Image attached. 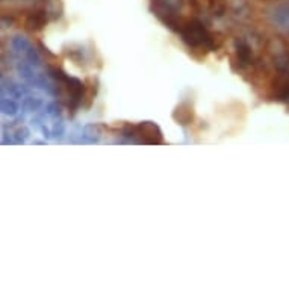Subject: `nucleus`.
<instances>
[{
  "label": "nucleus",
  "instance_id": "1",
  "mask_svg": "<svg viewBox=\"0 0 289 289\" xmlns=\"http://www.w3.org/2000/svg\"><path fill=\"white\" fill-rule=\"evenodd\" d=\"M179 33L182 37V41L193 50L212 52L216 47L213 35L206 29V26L200 20L184 21Z\"/></svg>",
  "mask_w": 289,
  "mask_h": 289
},
{
  "label": "nucleus",
  "instance_id": "2",
  "mask_svg": "<svg viewBox=\"0 0 289 289\" xmlns=\"http://www.w3.org/2000/svg\"><path fill=\"white\" fill-rule=\"evenodd\" d=\"M121 136L127 139V142L133 144H164V136L158 124L152 121H144L139 124H126L121 129Z\"/></svg>",
  "mask_w": 289,
  "mask_h": 289
},
{
  "label": "nucleus",
  "instance_id": "3",
  "mask_svg": "<svg viewBox=\"0 0 289 289\" xmlns=\"http://www.w3.org/2000/svg\"><path fill=\"white\" fill-rule=\"evenodd\" d=\"M235 53H236V64L239 68H245L253 64L251 47L244 38H238L235 41Z\"/></svg>",
  "mask_w": 289,
  "mask_h": 289
},
{
  "label": "nucleus",
  "instance_id": "4",
  "mask_svg": "<svg viewBox=\"0 0 289 289\" xmlns=\"http://www.w3.org/2000/svg\"><path fill=\"white\" fill-rule=\"evenodd\" d=\"M49 12L46 8H37L26 17V27L29 30H41L49 21Z\"/></svg>",
  "mask_w": 289,
  "mask_h": 289
},
{
  "label": "nucleus",
  "instance_id": "5",
  "mask_svg": "<svg viewBox=\"0 0 289 289\" xmlns=\"http://www.w3.org/2000/svg\"><path fill=\"white\" fill-rule=\"evenodd\" d=\"M173 118H174L180 126H187V124H190V123L194 120L193 106H191L190 103H187V101L180 103V104L174 109V112H173Z\"/></svg>",
  "mask_w": 289,
  "mask_h": 289
},
{
  "label": "nucleus",
  "instance_id": "6",
  "mask_svg": "<svg viewBox=\"0 0 289 289\" xmlns=\"http://www.w3.org/2000/svg\"><path fill=\"white\" fill-rule=\"evenodd\" d=\"M100 135H101V126H98V124H88L85 127V132H84V136H82L84 139L81 142H91V144H94V142L98 141Z\"/></svg>",
  "mask_w": 289,
  "mask_h": 289
},
{
  "label": "nucleus",
  "instance_id": "7",
  "mask_svg": "<svg viewBox=\"0 0 289 289\" xmlns=\"http://www.w3.org/2000/svg\"><path fill=\"white\" fill-rule=\"evenodd\" d=\"M44 8L47 9L50 20H58L62 15V5L59 0H49V2H46Z\"/></svg>",
  "mask_w": 289,
  "mask_h": 289
},
{
  "label": "nucleus",
  "instance_id": "8",
  "mask_svg": "<svg viewBox=\"0 0 289 289\" xmlns=\"http://www.w3.org/2000/svg\"><path fill=\"white\" fill-rule=\"evenodd\" d=\"M43 101L40 98H33V97H27L23 100L21 103V107H23V112H35L41 107Z\"/></svg>",
  "mask_w": 289,
  "mask_h": 289
},
{
  "label": "nucleus",
  "instance_id": "9",
  "mask_svg": "<svg viewBox=\"0 0 289 289\" xmlns=\"http://www.w3.org/2000/svg\"><path fill=\"white\" fill-rule=\"evenodd\" d=\"M2 111L6 115H15L18 111V106L14 100H8V98H2Z\"/></svg>",
  "mask_w": 289,
  "mask_h": 289
},
{
  "label": "nucleus",
  "instance_id": "10",
  "mask_svg": "<svg viewBox=\"0 0 289 289\" xmlns=\"http://www.w3.org/2000/svg\"><path fill=\"white\" fill-rule=\"evenodd\" d=\"M11 43H12V47H14L17 52H23V53H24V52L30 47L29 41H27L26 38H23V37H18V35H17V37H14Z\"/></svg>",
  "mask_w": 289,
  "mask_h": 289
},
{
  "label": "nucleus",
  "instance_id": "11",
  "mask_svg": "<svg viewBox=\"0 0 289 289\" xmlns=\"http://www.w3.org/2000/svg\"><path fill=\"white\" fill-rule=\"evenodd\" d=\"M24 56H26V59H27V62L30 64V65H33V67H38L41 62V59H40V55H38V52L30 46L26 52H24Z\"/></svg>",
  "mask_w": 289,
  "mask_h": 289
},
{
  "label": "nucleus",
  "instance_id": "12",
  "mask_svg": "<svg viewBox=\"0 0 289 289\" xmlns=\"http://www.w3.org/2000/svg\"><path fill=\"white\" fill-rule=\"evenodd\" d=\"M27 136H29V130L26 127H20L15 132V139L14 141H15V144H23L27 139Z\"/></svg>",
  "mask_w": 289,
  "mask_h": 289
},
{
  "label": "nucleus",
  "instance_id": "13",
  "mask_svg": "<svg viewBox=\"0 0 289 289\" xmlns=\"http://www.w3.org/2000/svg\"><path fill=\"white\" fill-rule=\"evenodd\" d=\"M46 114L52 115V117H59L61 115V106L58 103H50L46 107Z\"/></svg>",
  "mask_w": 289,
  "mask_h": 289
},
{
  "label": "nucleus",
  "instance_id": "14",
  "mask_svg": "<svg viewBox=\"0 0 289 289\" xmlns=\"http://www.w3.org/2000/svg\"><path fill=\"white\" fill-rule=\"evenodd\" d=\"M64 130H65L64 123H62V121H56V123L53 124L52 135H53V136H56V138H61V136L64 135Z\"/></svg>",
  "mask_w": 289,
  "mask_h": 289
},
{
  "label": "nucleus",
  "instance_id": "15",
  "mask_svg": "<svg viewBox=\"0 0 289 289\" xmlns=\"http://www.w3.org/2000/svg\"><path fill=\"white\" fill-rule=\"evenodd\" d=\"M288 58H289V52H288Z\"/></svg>",
  "mask_w": 289,
  "mask_h": 289
}]
</instances>
